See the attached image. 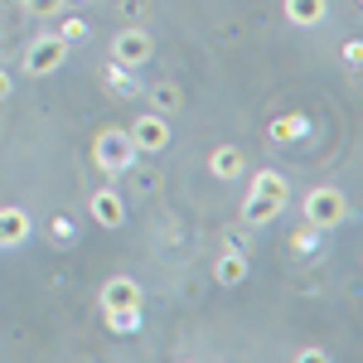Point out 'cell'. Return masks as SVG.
I'll use <instances>...</instances> for the list:
<instances>
[{"label": "cell", "mask_w": 363, "mask_h": 363, "mask_svg": "<svg viewBox=\"0 0 363 363\" xmlns=\"http://www.w3.org/2000/svg\"><path fill=\"white\" fill-rule=\"evenodd\" d=\"M344 218H349V199L339 194L335 184H315V189L301 199V223L320 228V233H335Z\"/></svg>", "instance_id": "obj_1"}, {"label": "cell", "mask_w": 363, "mask_h": 363, "mask_svg": "<svg viewBox=\"0 0 363 363\" xmlns=\"http://www.w3.org/2000/svg\"><path fill=\"white\" fill-rule=\"evenodd\" d=\"M92 165L102 169V174H126V169H136V145L126 136V126H107V131L92 136Z\"/></svg>", "instance_id": "obj_2"}, {"label": "cell", "mask_w": 363, "mask_h": 363, "mask_svg": "<svg viewBox=\"0 0 363 363\" xmlns=\"http://www.w3.org/2000/svg\"><path fill=\"white\" fill-rule=\"evenodd\" d=\"M126 136L136 145V155H165L169 150V121L160 112H140L131 126H126Z\"/></svg>", "instance_id": "obj_3"}, {"label": "cell", "mask_w": 363, "mask_h": 363, "mask_svg": "<svg viewBox=\"0 0 363 363\" xmlns=\"http://www.w3.org/2000/svg\"><path fill=\"white\" fill-rule=\"evenodd\" d=\"M68 63V44L58 39V34H39L34 44L25 49V73L29 78H49V73H58Z\"/></svg>", "instance_id": "obj_4"}, {"label": "cell", "mask_w": 363, "mask_h": 363, "mask_svg": "<svg viewBox=\"0 0 363 363\" xmlns=\"http://www.w3.org/2000/svg\"><path fill=\"white\" fill-rule=\"evenodd\" d=\"M150 54H155V39H150V34H145L140 25L116 29V39H112V63L140 68V63H150Z\"/></svg>", "instance_id": "obj_5"}, {"label": "cell", "mask_w": 363, "mask_h": 363, "mask_svg": "<svg viewBox=\"0 0 363 363\" xmlns=\"http://www.w3.org/2000/svg\"><path fill=\"white\" fill-rule=\"evenodd\" d=\"M97 301H102V310H140L145 306V291H140L136 277H112L97 291Z\"/></svg>", "instance_id": "obj_6"}, {"label": "cell", "mask_w": 363, "mask_h": 363, "mask_svg": "<svg viewBox=\"0 0 363 363\" xmlns=\"http://www.w3.org/2000/svg\"><path fill=\"white\" fill-rule=\"evenodd\" d=\"M87 218L97 228H121L126 223V199L116 194V189H92L87 194Z\"/></svg>", "instance_id": "obj_7"}, {"label": "cell", "mask_w": 363, "mask_h": 363, "mask_svg": "<svg viewBox=\"0 0 363 363\" xmlns=\"http://www.w3.org/2000/svg\"><path fill=\"white\" fill-rule=\"evenodd\" d=\"M29 233H34V218H29L20 203H5V208H0V252L29 242Z\"/></svg>", "instance_id": "obj_8"}, {"label": "cell", "mask_w": 363, "mask_h": 363, "mask_svg": "<svg viewBox=\"0 0 363 363\" xmlns=\"http://www.w3.org/2000/svg\"><path fill=\"white\" fill-rule=\"evenodd\" d=\"M281 15L296 29H320L330 20V0H281Z\"/></svg>", "instance_id": "obj_9"}, {"label": "cell", "mask_w": 363, "mask_h": 363, "mask_svg": "<svg viewBox=\"0 0 363 363\" xmlns=\"http://www.w3.org/2000/svg\"><path fill=\"white\" fill-rule=\"evenodd\" d=\"M213 281H218V286H242V281H247V252L228 242V247L213 257Z\"/></svg>", "instance_id": "obj_10"}, {"label": "cell", "mask_w": 363, "mask_h": 363, "mask_svg": "<svg viewBox=\"0 0 363 363\" xmlns=\"http://www.w3.org/2000/svg\"><path fill=\"white\" fill-rule=\"evenodd\" d=\"M242 169H247V160H242L238 145H213L208 150V174L213 179H242Z\"/></svg>", "instance_id": "obj_11"}, {"label": "cell", "mask_w": 363, "mask_h": 363, "mask_svg": "<svg viewBox=\"0 0 363 363\" xmlns=\"http://www.w3.org/2000/svg\"><path fill=\"white\" fill-rule=\"evenodd\" d=\"M247 194L272 199V203H281V208H286V199H291V184H286V174H281V169H257V174H252V184H247Z\"/></svg>", "instance_id": "obj_12"}, {"label": "cell", "mask_w": 363, "mask_h": 363, "mask_svg": "<svg viewBox=\"0 0 363 363\" xmlns=\"http://www.w3.org/2000/svg\"><path fill=\"white\" fill-rule=\"evenodd\" d=\"M267 136H272V145H291V140H306V136H310V116L286 112V116H277V121L267 126Z\"/></svg>", "instance_id": "obj_13"}, {"label": "cell", "mask_w": 363, "mask_h": 363, "mask_svg": "<svg viewBox=\"0 0 363 363\" xmlns=\"http://www.w3.org/2000/svg\"><path fill=\"white\" fill-rule=\"evenodd\" d=\"M102 87H107L112 97H131V92H136V68H126V63H102Z\"/></svg>", "instance_id": "obj_14"}, {"label": "cell", "mask_w": 363, "mask_h": 363, "mask_svg": "<svg viewBox=\"0 0 363 363\" xmlns=\"http://www.w3.org/2000/svg\"><path fill=\"white\" fill-rule=\"evenodd\" d=\"M145 97H150V112H160V116H174L179 107H184V92L174 83H155V87H145Z\"/></svg>", "instance_id": "obj_15"}, {"label": "cell", "mask_w": 363, "mask_h": 363, "mask_svg": "<svg viewBox=\"0 0 363 363\" xmlns=\"http://www.w3.org/2000/svg\"><path fill=\"white\" fill-rule=\"evenodd\" d=\"M272 218H281V203H272V199H257V194L242 199V223H247V228H267Z\"/></svg>", "instance_id": "obj_16"}, {"label": "cell", "mask_w": 363, "mask_h": 363, "mask_svg": "<svg viewBox=\"0 0 363 363\" xmlns=\"http://www.w3.org/2000/svg\"><path fill=\"white\" fill-rule=\"evenodd\" d=\"M54 34L63 39V44H68V49H73V44H87V34H92V25H87L83 15H63Z\"/></svg>", "instance_id": "obj_17"}, {"label": "cell", "mask_w": 363, "mask_h": 363, "mask_svg": "<svg viewBox=\"0 0 363 363\" xmlns=\"http://www.w3.org/2000/svg\"><path fill=\"white\" fill-rule=\"evenodd\" d=\"M320 238H325L320 228L301 223V228H296V233H291V252H296V257H315V252H320Z\"/></svg>", "instance_id": "obj_18"}, {"label": "cell", "mask_w": 363, "mask_h": 363, "mask_svg": "<svg viewBox=\"0 0 363 363\" xmlns=\"http://www.w3.org/2000/svg\"><path fill=\"white\" fill-rule=\"evenodd\" d=\"M102 320H107L112 335H136L140 330V310H102Z\"/></svg>", "instance_id": "obj_19"}, {"label": "cell", "mask_w": 363, "mask_h": 363, "mask_svg": "<svg viewBox=\"0 0 363 363\" xmlns=\"http://www.w3.org/2000/svg\"><path fill=\"white\" fill-rule=\"evenodd\" d=\"M20 5H25V15H34V20H54L68 0H20Z\"/></svg>", "instance_id": "obj_20"}, {"label": "cell", "mask_w": 363, "mask_h": 363, "mask_svg": "<svg viewBox=\"0 0 363 363\" xmlns=\"http://www.w3.org/2000/svg\"><path fill=\"white\" fill-rule=\"evenodd\" d=\"M339 58H344V68H349V73H359V63H363V44H359V39H344Z\"/></svg>", "instance_id": "obj_21"}, {"label": "cell", "mask_w": 363, "mask_h": 363, "mask_svg": "<svg viewBox=\"0 0 363 363\" xmlns=\"http://www.w3.org/2000/svg\"><path fill=\"white\" fill-rule=\"evenodd\" d=\"M49 233H54V242H73V238H78L73 218H49Z\"/></svg>", "instance_id": "obj_22"}, {"label": "cell", "mask_w": 363, "mask_h": 363, "mask_svg": "<svg viewBox=\"0 0 363 363\" xmlns=\"http://www.w3.org/2000/svg\"><path fill=\"white\" fill-rule=\"evenodd\" d=\"M296 359H301V363H315V359H325V349H315V344H310V349H301Z\"/></svg>", "instance_id": "obj_23"}, {"label": "cell", "mask_w": 363, "mask_h": 363, "mask_svg": "<svg viewBox=\"0 0 363 363\" xmlns=\"http://www.w3.org/2000/svg\"><path fill=\"white\" fill-rule=\"evenodd\" d=\"M5 97H10V73L0 68V102H5Z\"/></svg>", "instance_id": "obj_24"}]
</instances>
